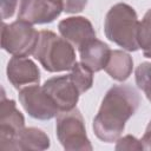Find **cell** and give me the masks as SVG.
Masks as SVG:
<instances>
[{
  "label": "cell",
  "mask_w": 151,
  "mask_h": 151,
  "mask_svg": "<svg viewBox=\"0 0 151 151\" xmlns=\"http://www.w3.org/2000/svg\"><path fill=\"white\" fill-rule=\"evenodd\" d=\"M50 147L48 136L37 127H24L12 140L8 150H46Z\"/></svg>",
  "instance_id": "cell-13"
},
{
  "label": "cell",
  "mask_w": 151,
  "mask_h": 151,
  "mask_svg": "<svg viewBox=\"0 0 151 151\" xmlns=\"http://www.w3.org/2000/svg\"><path fill=\"white\" fill-rule=\"evenodd\" d=\"M18 0H1V17L2 20L11 18L17 8Z\"/></svg>",
  "instance_id": "cell-20"
},
{
  "label": "cell",
  "mask_w": 151,
  "mask_h": 151,
  "mask_svg": "<svg viewBox=\"0 0 151 151\" xmlns=\"http://www.w3.org/2000/svg\"><path fill=\"white\" fill-rule=\"evenodd\" d=\"M19 101L25 111L35 119L47 120L59 113V109L53 99L39 84L19 90Z\"/></svg>",
  "instance_id": "cell-6"
},
{
  "label": "cell",
  "mask_w": 151,
  "mask_h": 151,
  "mask_svg": "<svg viewBox=\"0 0 151 151\" xmlns=\"http://www.w3.org/2000/svg\"><path fill=\"white\" fill-rule=\"evenodd\" d=\"M117 142L116 150H144L142 142L131 134L119 138Z\"/></svg>",
  "instance_id": "cell-18"
},
{
  "label": "cell",
  "mask_w": 151,
  "mask_h": 151,
  "mask_svg": "<svg viewBox=\"0 0 151 151\" xmlns=\"http://www.w3.org/2000/svg\"><path fill=\"white\" fill-rule=\"evenodd\" d=\"M57 137L65 150L91 151L92 145L86 134L85 122L80 111L74 107L70 111L59 112L55 124Z\"/></svg>",
  "instance_id": "cell-4"
},
{
  "label": "cell",
  "mask_w": 151,
  "mask_h": 151,
  "mask_svg": "<svg viewBox=\"0 0 151 151\" xmlns=\"http://www.w3.org/2000/svg\"><path fill=\"white\" fill-rule=\"evenodd\" d=\"M6 73L9 83L18 90L37 85L40 81V71L38 66L27 57L13 55L7 64Z\"/></svg>",
  "instance_id": "cell-10"
},
{
  "label": "cell",
  "mask_w": 151,
  "mask_h": 151,
  "mask_svg": "<svg viewBox=\"0 0 151 151\" xmlns=\"http://www.w3.org/2000/svg\"><path fill=\"white\" fill-rule=\"evenodd\" d=\"M71 76L74 80V83L77 84V86L79 87L81 94L85 93L86 91H88L92 87L93 84V72L85 66L81 61L80 63H76L74 66L72 67V72Z\"/></svg>",
  "instance_id": "cell-16"
},
{
  "label": "cell",
  "mask_w": 151,
  "mask_h": 151,
  "mask_svg": "<svg viewBox=\"0 0 151 151\" xmlns=\"http://www.w3.org/2000/svg\"><path fill=\"white\" fill-rule=\"evenodd\" d=\"M136 84L146 94L147 99L151 97V63H142L137 66Z\"/></svg>",
  "instance_id": "cell-17"
},
{
  "label": "cell",
  "mask_w": 151,
  "mask_h": 151,
  "mask_svg": "<svg viewBox=\"0 0 151 151\" xmlns=\"http://www.w3.org/2000/svg\"><path fill=\"white\" fill-rule=\"evenodd\" d=\"M87 5V0H63V11L66 13H79Z\"/></svg>",
  "instance_id": "cell-19"
},
{
  "label": "cell",
  "mask_w": 151,
  "mask_h": 151,
  "mask_svg": "<svg viewBox=\"0 0 151 151\" xmlns=\"http://www.w3.org/2000/svg\"><path fill=\"white\" fill-rule=\"evenodd\" d=\"M138 44L139 48L146 58H151V8L144 14L138 27Z\"/></svg>",
  "instance_id": "cell-15"
},
{
  "label": "cell",
  "mask_w": 151,
  "mask_h": 151,
  "mask_svg": "<svg viewBox=\"0 0 151 151\" xmlns=\"http://www.w3.org/2000/svg\"><path fill=\"white\" fill-rule=\"evenodd\" d=\"M140 103L138 92L130 85H113L104 96L97 116L93 119L96 136L105 142H117Z\"/></svg>",
  "instance_id": "cell-1"
},
{
  "label": "cell",
  "mask_w": 151,
  "mask_h": 151,
  "mask_svg": "<svg viewBox=\"0 0 151 151\" xmlns=\"http://www.w3.org/2000/svg\"><path fill=\"white\" fill-rule=\"evenodd\" d=\"M140 142H142V144H143L144 150H151V120H150V123L147 124L146 130H145V133L143 134Z\"/></svg>",
  "instance_id": "cell-21"
},
{
  "label": "cell",
  "mask_w": 151,
  "mask_h": 151,
  "mask_svg": "<svg viewBox=\"0 0 151 151\" xmlns=\"http://www.w3.org/2000/svg\"><path fill=\"white\" fill-rule=\"evenodd\" d=\"M42 87L53 99L59 109V112L74 109L81 94L71 73L66 76L50 78L44 83Z\"/></svg>",
  "instance_id": "cell-7"
},
{
  "label": "cell",
  "mask_w": 151,
  "mask_h": 151,
  "mask_svg": "<svg viewBox=\"0 0 151 151\" xmlns=\"http://www.w3.org/2000/svg\"><path fill=\"white\" fill-rule=\"evenodd\" d=\"M39 37L40 32L32 24L18 19L12 24H2L1 47L12 55L28 57L34 53Z\"/></svg>",
  "instance_id": "cell-5"
},
{
  "label": "cell",
  "mask_w": 151,
  "mask_h": 151,
  "mask_svg": "<svg viewBox=\"0 0 151 151\" xmlns=\"http://www.w3.org/2000/svg\"><path fill=\"white\" fill-rule=\"evenodd\" d=\"M33 55L48 72L68 71L77 63L73 46L65 38H60L47 29L40 31Z\"/></svg>",
  "instance_id": "cell-3"
},
{
  "label": "cell",
  "mask_w": 151,
  "mask_h": 151,
  "mask_svg": "<svg viewBox=\"0 0 151 151\" xmlns=\"http://www.w3.org/2000/svg\"><path fill=\"white\" fill-rule=\"evenodd\" d=\"M132 68H133V60L130 57V54L119 50L111 51L109 61L104 67L105 72L117 81L126 80L131 76Z\"/></svg>",
  "instance_id": "cell-14"
},
{
  "label": "cell",
  "mask_w": 151,
  "mask_h": 151,
  "mask_svg": "<svg viewBox=\"0 0 151 151\" xmlns=\"http://www.w3.org/2000/svg\"><path fill=\"white\" fill-rule=\"evenodd\" d=\"M58 29L61 37L77 48L96 38L93 26L85 17L66 18L58 24Z\"/></svg>",
  "instance_id": "cell-11"
},
{
  "label": "cell",
  "mask_w": 151,
  "mask_h": 151,
  "mask_svg": "<svg viewBox=\"0 0 151 151\" xmlns=\"http://www.w3.org/2000/svg\"><path fill=\"white\" fill-rule=\"evenodd\" d=\"M63 11L61 0H20L18 19L34 24H48Z\"/></svg>",
  "instance_id": "cell-8"
},
{
  "label": "cell",
  "mask_w": 151,
  "mask_h": 151,
  "mask_svg": "<svg viewBox=\"0 0 151 151\" xmlns=\"http://www.w3.org/2000/svg\"><path fill=\"white\" fill-rule=\"evenodd\" d=\"M0 104V147L7 151L14 137L24 129L25 119L22 113L17 109L15 101L6 99L4 93Z\"/></svg>",
  "instance_id": "cell-9"
},
{
  "label": "cell",
  "mask_w": 151,
  "mask_h": 151,
  "mask_svg": "<svg viewBox=\"0 0 151 151\" xmlns=\"http://www.w3.org/2000/svg\"><path fill=\"white\" fill-rule=\"evenodd\" d=\"M78 51L80 55V61L92 72H98L103 70L106 66L111 54V50L107 44L98 40L97 38L80 46Z\"/></svg>",
  "instance_id": "cell-12"
},
{
  "label": "cell",
  "mask_w": 151,
  "mask_h": 151,
  "mask_svg": "<svg viewBox=\"0 0 151 151\" xmlns=\"http://www.w3.org/2000/svg\"><path fill=\"white\" fill-rule=\"evenodd\" d=\"M139 20L136 11L127 4L113 5L106 13L104 20V32L109 40L126 51L139 50L138 44Z\"/></svg>",
  "instance_id": "cell-2"
},
{
  "label": "cell",
  "mask_w": 151,
  "mask_h": 151,
  "mask_svg": "<svg viewBox=\"0 0 151 151\" xmlns=\"http://www.w3.org/2000/svg\"><path fill=\"white\" fill-rule=\"evenodd\" d=\"M149 100H150V101H151V97H150V98H149Z\"/></svg>",
  "instance_id": "cell-22"
}]
</instances>
